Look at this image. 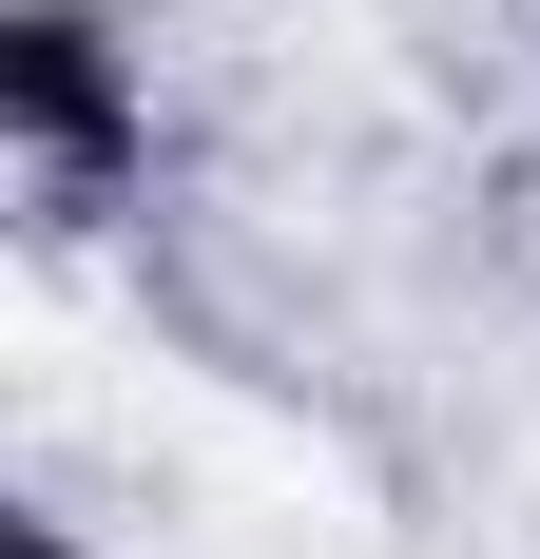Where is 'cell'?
Returning a JSON list of instances; mask_svg holds the SVG:
<instances>
[{
  "label": "cell",
  "mask_w": 540,
  "mask_h": 559,
  "mask_svg": "<svg viewBox=\"0 0 540 559\" xmlns=\"http://www.w3.org/2000/svg\"><path fill=\"white\" fill-rule=\"evenodd\" d=\"M0 174L39 231H136L174 174V97L155 39L116 0H0Z\"/></svg>",
  "instance_id": "6da1fadb"
},
{
  "label": "cell",
  "mask_w": 540,
  "mask_h": 559,
  "mask_svg": "<svg viewBox=\"0 0 540 559\" xmlns=\"http://www.w3.org/2000/svg\"><path fill=\"white\" fill-rule=\"evenodd\" d=\"M0 559H97V521L78 502H0Z\"/></svg>",
  "instance_id": "7a4b0ae2"
}]
</instances>
